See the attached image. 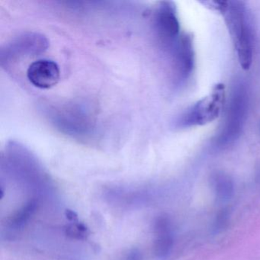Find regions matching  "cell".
<instances>
[{
	"instance_id": "6da1fadb",
	"label": "cell",
	"mask_w": 260,
	"mask_h": 260,
	"mask_svg": "<svg viewBox=\"0 0 260 260\" xmlns=\"http://www.w3.org/2000/svg\"><path fill=\"white\" fill-rule=\"evenodd\" d=\"M234 41L243 69L248 70L252 62V34L246 7L242 2L222 3L220 10Z\"/></svg>"
},
{
	"instance_id": "7a4b0ae2",
	"label": "cell",
	"mask_w": 260,
	"mask_h": 260,
	"mask_svg": "<svg viewBox=\"0 0 260 260\" xmlns=\"http://www.w3.org/2000/svg\"><path fill=\"white\" fill-rule=\"evenodd\" d=\"M247 106L246 89L242 84L237 85L232 91L224 126L217 137V144L219 146L232 144L239 138L246 119Z\"/></svg>"
},
{
	"instance_id": "3957f363",
	"label": "cell",
	"mask_w": 260,
	"mask_h": 260,
	"mask_svg": "<svg viewBox=\"0 0 260 260\" xmlns=\"http://www.w3.org/2000/svg\"><path fill=\"white\" fill-rule=\"evenodd\" d=\"M225 101L223 85H217L211 94L187 111L178 121L180 127L204 125L220 115Z\"/></svg>"
},
{
	"instance_id": "277c9868",
	"label": "cell",
	"mask_w": 260,
	"mask_h": 260,
	"mask_svg": "<svg viewBox=\"0 0 260 260\" xmlns=\"http://www.w3.org/2000/svg\"><path fill=\"white\" fill-rule=\"evenodd\" d=\"M60 71L56 62L41 59L33 62L27 71V77L33 86L40 89H50L60 80Z\"/></svg>"
},
{
	"instance_id": "5b68a950",
	"label": "cell",
	"mask_w": 260,
	"mask_h": 260,
	"mask_svg": "<svg viewBox=\"0 0 260 260\" xmlns=\"http://www.w3.org/2000/svg\"><path fill=\"white\" fill-rule=\"evenodd\" d=\"M155 28L158 36L165 42H177L179 33V22L175 7L171 3L161 4L156 12Z\"/></svg>"
},
{
	"instance_id": "8992f818",
	"label": "cell",
	"mask_w": 260,
	"mask_h": 260,
	"mask_svg": "<svg viewBox=\"0 0 260 260\" xmlns=\"http://www.w3.org/2000/svg\"><path fill=\"white\" fill-rule=\"evenodd\" d=\"M155 254L159 258H167L173 246V234L169 218L160 217L155 223Z\"/></svg>"
},
{
	"instance_id": "52a82bcc",
	"label": "cell",
	"mask_w": 260,
	"mask_h": 260,
	"mask_svg": "<svg viewBox=\"0 0 260 260\" xmlns=\"http://www.w3.org/2000/svg\"><path fill=\"white\" fill-rule=\"evenodd\" d=\"M175 46V56L176 63L181 74L187 77L191 73L194 64L192 42L188 36H182L178 39Z\"/></svg>"
},
{
	"instance_id": "ba28073f",
	"label": "cell",
	"mask_w": 260,
	"mask_h": 260,
	"mask_svg": "<svg viewBox=\"0 0 260 260\" xmlns=\"http://www.w3.org/2000/svg\"><path fill=\"white\" fill-rule=\"evenodd\" d=\"M216 197L220 201H228L234 196V185L232 179L223 173H217L211 178Z\"/></svg>"
},
{
	"instance_id": "9c48e42d",
	"label": "cell",
	"mask_w": 260,
	"mask_h": 260,
	"mask_svg": "<svg viewBox=\"0 0 260 260\" xmlns=\"http://www.w3.org/2000/svg\"><path fill=\"white\" fill-rule=\"evenodd\" d=\"M66 234L69 237L75 239H85L89 235V230L83 223H79L78 220H74L71 224L67 226Z\"/></svg>"
},
{
	"instance_id": "30bf717a",
	"label": "cell",
	"mask_w": 260,
	"mask_h": 260,
	"mask_svg": "<svg viewBox=\"0 0 260 260\" xmlns=\"http://www.w3.org/2000/svg\"><path fill=\"white\" fill-rule=\"evenodd\" d=\"M228 220V214L226 211H221V212L219 213L218 215L216 217L215 222H214V231H217V232L221 231L226 226Z\"/></svg>"
},
{
	"instance_id": "8fae6325",
	"label": "cell",
	"mask_w": 260,
	"mask_h": 260,
	"mask_svg": "<svg viewBox=\"0 0 260 260\" xmlns=\"http://www.w3.org/2000/svg\"><path fill=\"white\" fill-rule=\"evenodd\" d=\"M124 260H141V255L139 251L133 249L127 254Z\"/></svg>"
},
{
	"instance_id": "7c38bea8",
	"label": "cell",
	"mask_w": 260,
	"mask_h": 260,
	"mask_svg": "<svg viewBox=\"0 0 260 260\" xmlns=\"http://www.w3.org/2000/svg\"><path fill=\"white\" fill-rule=\"evenodd\" d=\"M259 180H260V172H259Z\"/></svg>"
}]
</instances>
